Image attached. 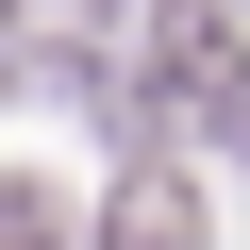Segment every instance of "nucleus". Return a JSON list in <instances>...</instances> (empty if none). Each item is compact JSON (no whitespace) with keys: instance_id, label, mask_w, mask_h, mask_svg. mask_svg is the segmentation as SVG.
<instances>
[{"instance_id":"1","label":"nucleus","mask_w":250,"mask_h":250,"mask_svg":"<svg viewBox=\"0 0 250 250\" xmlns=\"http://www.w3.org/2000/svg\"><path fill=\"white\" fill-rule=\"evenodd\" d=\"M100 250H200V184H184V167H134L117 217H100Z\"/></svg>"},{"instance_id":"2","label":"nucleus","mask_w":250,"mask_h":250,"mask_svg":"<svg viewBox=\"0 0 250 250\" xmlns=\"http://www.w3.org/2000/svg\"><path fill=\"white\" fill-rule=\"evenodd\" d=\"M0 250H67V200L50 184H0Z\"/></svg>"}]
</instances>
